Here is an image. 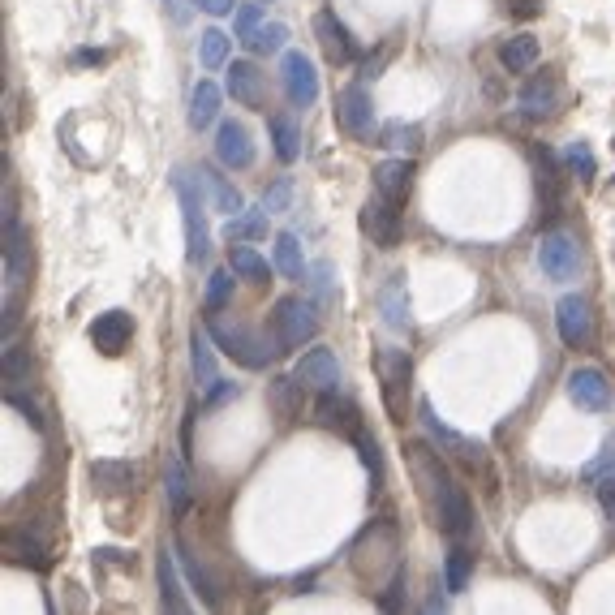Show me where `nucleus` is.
<instances>
[{
	"mask_svg": "<svg viewBox=\"0 0 615 615\" xmlns=\"http://www.w3.org/2000/svg\"><path fill=\"white\" fill-rule=\"evenodd\" d=\"M379 306H383V323L405 332L409 327V293H405V276H392L379 293Z\"/></svg>",
	"mask_w": 615,
	"mask_h": 615,
	"instance_id": "30",
	"label": "nucleus"
},
{
	"mask_svg": "<svg viewBox=\"0 0 615 615\" xmlns=\"http://www.w3.org/2000/svg\"><path fill=\"white\" fill-rule=\"evenodd\" d=\"M611 151H615V138H611Z\"/></svg>",
	"mask_w": 615,
	"mask_h": 615,
	"instance_id": "58",
	"label": "nucleus"
},
{
	"mask_svg": "<svg viewBox=\"0 0 615 615\" xmlns=\"http://www.w3.org/2000/svg\"><path fill=\"white\" fill-rule=\"evenodd\" d=\"M289 198H293V181L280 177V181L263 194V211H267V216H276V211H289Z\"/></svg>",
	"mask_w": 615,
	"mask_h": 615,
	"instance_id": "51",
	"label": "nucleus"
},
{
	"mask_svg": "<svg viewBox=\"0 0 615 615\" xmlns=\"http://www.w3.org/2000/svg\"><path fill=\"white\" fill-rule=\"evenodd\" d=\"M439 529L448 534L452 542H465L474 534V508H469V495L465 486H452L448 499H443V512H439Z\"/></svg>",
	"mask_w": 615,
	"mask_h": 615,
	"instance_id": "20",
	"label": "nucleus"
},
{
	"mask_svg": "<svg viewBox=\"0 0 615 615\" xmlns=\"http://www.w3.org/2000/svg\"><path fill=\"white\" fill-rule=\"evenodd\" d=\"M379 611L383 615H400V611H405V568H400L396 577L379 590Z\"/></svg>",
	"mask_w": 615,
	"mask_h": 615,
	"instance_id": "46",
	"label": "nucleus"
},
{
	"mask_svg": "<svg viewBox=\"0 0 615 615\" xmlns=\"http://www.w3.org/2000/svg\"><path fill=\"white\" fill-rule=\"evenodd\" d=\"M302 388H306V383L297 375H276L267 383V400H271V409H276L280 422L302 418Z\"/></svg>",
	"mask_w": 615,
	"mask_h": 615,
	"instance_id": "26",
	"label": "nucleus"
},
{
	"mask_svg": "<svg viewBox=\"0 0 615 615\" xmlns=\"http://www.w3.org/2000/svg\"><path fill=\"white\" fill-rule=\"evenodd\" d=\"M353 443H357V456H362V465H366V474H370V486H383V452H379V439L375 435H366V426L353 435Z\"/></svg>",
	"mask_w": 615,
	"mask_h": 615,
	"instance_id": "40",
	"label": "nucleus"
},
{
	"mask_svg": "<svg viewBox=\"0 0 615 615\" xmlns=\"http://www.w3.org/2000/svg\"><path fill=\"white\" fill-rule=\"evenodd\" d=\"M26 276V233L18 224V211H13V203L5 207V284L13 289Z\"/></svg>",
	"mask_w": 615,
	"mask_h": 615,
	"instance_id": "23",
	"label": "nucleus"
},
{
	"mask_svg": "<svg viewBox=\"0 0 615 615\" xmlns=\"http://www.w3.org/2000/svg\"><path fill=\"white\" fill-rule=\"evenodd\" d=\"M263 26V9L259 5H237V18H233V31H237V39L246 44V39L254 35Z\"/></svg>",
	"mask_w": 615,
	"mask_h": 615,
	"instance_id": "50",
	"label": "nucleus"
},
{
	"mask_svg": "<svg viewBox=\"0 0 615 615\" xmlns=\"http://www.w3.org/2000/svg\"><path fill=\"white\" fill-rule=\"evenodd\" d=\"M177 555H181V568H185V577H190L194 594L203 598V607H207V611H220V603H224V598H220V590H224L220 577H211V568L198 560L190 547H177Z\"/></svg>",
	"mask_w": 615,
	"mask_h": 615,
	"instance_id": "22",
	"label": "nucleus"
},
{
	"mask_svg": "<svg viewBox=\"0 0 615 615\" xmlns=\"http://www.w3.org/2000/svg\"><path fill=\"white\" fill-rule=\"evenodd\" d=\"M216 160L224 168H250L254 164V142L250 130L241 121H224L220 134H216Z\"/></svg>",
	"mask_w": 615,
	"mask_h": 615,
	"instance_id": "18",
	"label": "nucleus"
},
{
	"mask_svg": "<svg viewBox=\"0 0 615 615\" xmlns=\"http://www.w3.org/2000/svg\"><path fill=\"white\" fill-rule=\"evenodd\" d=\"M400 534H396V525L388 517H379V521H370L362 534H357L353 542V551H349V564L353 572L362 581L370 585H379V581H392L396 572H400Z\"/></svg>",
	"mask_w": 615,
	"mask_h": 615,
	"instance_id": "1",
	"label": "nucleus"
},
{
	"mask_svg": "<svg viewBox=\"0 0 615 615\" xmlns=\"http://www.w3.org/2000/svg\"><path fill=\"white\" fill-rule=\"evenodd\" d=\"M207 336L216 340V345L233 357V362H241L246 370H263L271 357H280L284 345L280 340H271L267 332H250V327H241V323H228L220 319V314H211V323H207Z\"/></svg>",
	"mask_w": 615,
	"mask_h": 615,
	"instance_id": "3",
	"label": "nucleus"
},
{
	"mask_svg": "<svg viewBox=\"0 0 615 615\" xmlns=\"http://www.w3.org/2000/svg\"><path fill=\"white\" fill-rule=\"evenodd\" d=\"M228 267H233L241 280H254V284H263V280L271 276V267H267L263 254L250 250V246H237V241L228 246Z\"/></svg>",
	"mask_w": 615,
	"mask_h": 615,
	"instance_id": "35",
	"label": "nucleus"
},
{
	"mask_svg": "<svg viewBox=\"0 0 615 615\" xmlns=\"http://www.w3.org/2000/svg\"><path fill=\"white\" fill-rule=\"evenodd\" d=\"M228 95H233L241 108L263 112V74H259V65H250V61L228 65Z\"/></svg>",
	"mask_w": 615,
	"mask_h": 615,
	"instance_id": "21",
	"label": "nucleus"
},
{
	"mask_svg": "<svg viewBox=\"0 0 615 615\" xmlns=\"http://www.w3.org/2000/svg\"><path fill=\"white\" fill-rule=\"evenodd\" d=\"M598 504H603L607 521L615 525V474H611V478H603V482H598Z\"/></svg>",
	"mask_w": 615,
	"mask_h": 615,
	"instance_id": "54",
	"label": "nucleus"
},
{
	"mask_svg": "<svg viewBox=\"0 0 615 615\" xmlns=\"http://www.w3.org/2000/svg\"><path fill=\"white\" fill-rule=\"evenodd\" d=\"M534 61H538L534 35H508L504 44H499V65H504L508 74H525V69H534Z\"/></svg>",
	"mask_w": 615,
	"mask_h": 615,
	"instance_id": "29",
	"label": "nucleus"
},
{
	"mask_svg": "<svg viewBox=\"0 0 615 615\" xmlns=\"http://www.w3.org/2000/svg\"><path fill=\"white\" fill-rule=\"evenodd\" d=\"M555 327H560V340L568 349H585L594 340V314H590V302H585L581 293H568L560 297V306H555Z\"/></svg>",
	"mask_w": 615,
	"mask_h": 615,
	"instance_id": "9",
	"label": "nucleus"
},
{
	"mask_svg": "<svg viewBox=\"0 0 615 615\" xmlns=\"http://www.w3.org/2000/svg\"><path fill=\"white\" fill-rule=\"evenodd\" d=\"M418 418H422L426 435H431V443H435V448H439L443 456H452V461H461V465H469V469H482V465H486L482 443H478V439H469V435H461V431H452V426L435 413L431 400H418Z\"/></svg>",
	"mask_w": 615,
	"mask_h": 615,
	"instance_id": "5",
	"label": "nucleus"
},
{
	"mask_svg": "<svg viewBox=\"0 0 615 615\" xmlns=\"http://www.w3.org/2000/svg\"><path fill=\"white\" fill-rule=\"evenodd\" d=\"M314 39H319V48H323V56H327L332 65H353V61H357V44H353L349 26L340 22L332 9H319V13H314Z\"/></svg>",
	"mask_w": 615,
	"mask_h": 615,
	"instance_id": "13",
	"label": "nucleus"
},
{
	"mask_svg": "<svg viewBox=\"0 0 615 615\" xmlns=\"http://www.w3.org/2000/svg\"><path fill=\"white\" fill-rule=\"evenodd\" d=\"M379 366V383H383V405L400 422L405 418V396H409V379H413V366H409V353L405 349H379L375 357Z\"/></svg>",
	"mask_w": 615,
	"mask_h": 615,
	"instance_id": "7",
	"label": "nucleus"
},
{
	"mask_svg": "<svg viewBox=\"0 0 615 615\" xmlns=\"http://www.w3.org/2000/svg\"><path fill=\"white\" fill-rule=\"evenodd\" d=\"M469 577H474V555H469V547H456L448 551V564H443V585H448V594H465Z\"/></svg>",
	"mask_w": 615,
	"mask_h": 615,
	"instance_id": "36",
	"label": "nucleus"
},
{
	"mask_svg": "<svg viewBox=\"0 0 615 615\" xmlns=\"http://www.w3.org/2000/svg\"><path fill=\"white\" fill-rule=\"evenodd\" d=\"M276 267L289 280H306V259H302V246H297L293 233H280L276 237Z\"/></svg>",
	"mask_w": 615,
	"mask_h": 615,
	"instance_id": "39",
	"label": "nucleus"
},
{
	"mask_svg": "<svg viewBox=\"0 0 615 615\" xmlns=\"http://www.w3.org/2000/svg\"><path fill=\"white\" fill-rule=\"evenodd\" d=\"M26 383V349L5 345V388H22Z\"/></svg>",
	"mask_w": 615,
	"mask_h": 615,
	"instance_id": "48",
	"label": "nucleus"
},
{
	"mask_svg": "<svg viewBox=\"0 0 615 615\" xmlns=\"http://www.w3.org/2000/svg\"><path fill=\"white\" fill-rule=\"evenodd\" d=\"M5 405H9V409H18L22 418L35 426V431H44V413H39V405H35L31 396H22V388H5Z\"/></svg>",
	"mask_w": 615,
	"mask_h": 615,
	"instance_id": "47",
	"label": "nucleus"
},
{
	"mask_svg": "<svg viewBox=\"0 0 615 615\" xmlns=\"http://www.w3.org/2000/svg\"><path fill=\"white\" fill-rule=\"evenodd\" d=\"M409 474H413V486H418V499H422V508H426V517H431L439 525V512H443V499H448L452 491V474H448V465H443V452H435V443H409Z\"/></svg>",
	"mask_w": 615,
	"mask_h": 615,
	"instance_id": "2",
	"label": "nucleus"
},
{
	"mask_svg": "<svg viewBox=\"0 0 615 615\" xmlns=\"http://www.w3.org/2000/svg\"><path fill=\"white\" fill-rule=\"evenodd\" d=\"M284 39H289V26H284V22H263L259 31H254V35L246 39V48H250V52H259V56H271V52H280V48H284Z\"/></svg>",
	"mask_w": 615,
	"mask_h": 615,
	"instance_id": "43",
	"label": "nucleus"
},
{
	"mask_svg": "<svg viewBox=\"0 0 615 615\" xmlns=\"http://www.w3.org/2000/svg\"><path fill=\"white\" fill-rule=\"evenodd\" d=\"M190 366H194V379H198V388H216L220 383V370H216V353H211V336L203 332H194L190 336Z\"/></svg>",
	"mask_w": 615,
	"mask_h": 615,
	"instance_id": "31",
	"label": "nucleus"
},
{
	"mask_svg": "<svg viewBox=\"0 0 615 615\" xmlns=\"http://www.w3.org/2000/svg\"><path fill=\"white\" fill-rule=\"evenodd\" d=\"M87 336H91V345L104 353V357H117L125 353V345H130V336H134V319L125 310H104L99 319L87 327Z\"/></svg>",
	"mask_w": 615,
	"mask_h": 615,
	"instance_id": "15",
	"label": "nucleus"
},
{
	"mask_svg": "<svg viewBox=\"0 0 615 615\" xmlns=\"http://www.w3.org/2000/svg\"><path fill=\"white\" fill-rule=\"evenodd\" d=\"M164 491H168V504H173V517H185L190 512V474L177 456L164 461Z\"/></svg>",
	"mask_w": 615,
	"mask_h": 615,
	"instance_id": "32",
	"label": "nucleus"
},
{
	"mask_svg": "<svg viewBox=\"0 0 615 615\" xmlns=\"http://www.w3.org/2000/svg\"><path fill=\"white\" fill-rule=\"evenodd\" d=\"M293 375L306 383L310 392H336L340 388V366H336V353L332 349H310L302 362L293 366Z\"/></svg>",
	"mask_w": 615,
	"mask_h": 615,
	"instance_id": "16",
	"label": "nucleus"
},
{
	"mask_svg": "<svg viewBox=\"0 0 615 615\" xmlns=\"http://www.w3.org/2000/svg\"><path fill=\"white\" fill-rule=\"evenodd\" d=\"M560 108V82H555L551 74H542L534 78L529 87L521 91V112L529 121H542V117H551V112Z\"/></svg>",
	"mask_w": 615,
	"mask_h": 615,
	"instance_id": "25",
	"label": "nucleus"
},
{
	"mask_svg": "<svg viewBox=\"0 0 615 615\" xmlns=\"http://www.w3.org/2000/svg\"><path fill=\"white\" fill-rule=\"evenodd\" d=\"M198 61H203V69H220L228 61V35L216 31V26L198 35Z\"/></svg>",
	"mask_w": 615,
	"mask_h": 615,
	"instance_id": "42",
	"label": "nucleus"
},
{
	"mask_svg": "<svg viewBox=\"0 0 615 615\" xmlns=\"http://www.w3.org/2000/svg\"><path fill=\"white\" fill-rule=\"evenodd\" d=\"M336 121L345 125L357 142L375 138V104H370L366 87H345L336 95Z\"/></svg>",
	"mask_w": 615,
	"mask_h": 615,
	"instance_id": "12",
	"label": "nucleus"
},
{
	"mask_svg": "<svg viewBox=\"0 0 615 615\" xmlns=\"http://www.w3.org/2000/svg\"><path fill=\"white\" fill-rule=\"evenodd\" d=\"M375 190L383 198H392V203H405L413 190V160H405V155L400 160H383L375 168Z\"/></svg>",
	"mask_w": 615,
	"mask_h": 615,
	"instance_id": "24",
	"label": "nucleus"
},
{
	"mask_svg": "<svg viewBox=\"0 0 615 615\" xmlns=\"http://www.w3.org/2000/svg\"><path fill=\"white\" fill-rule=\"evenodd\" d=\"M564 160H568V173L577 177V181H590L598 173V164H594V151H590V142H568V151H564Z\"/></svg>",
	"mask_w": 615,
	"mask_h": 615,
	"instance_id": "44",
	"label": "nucleus"
},
{
	"mask_svg": "<svg viewBox=\"0 0 615 615\" xmlns=\"http://www.w3.org/2000/svg\"><path fill=\"white\" fill-rule=\"evenodd\" d=\"M280 78H284V95H289V104L310 108L314 99H319V74H314L306 52H284Z\"/></svg>",
	"mask_w": 615,
	"mask_h": 615,
	"instance_id": "14",
	"label": "nucleus"
},
{
	"mask_svg": "<svg viewBox=\"0 0 615 615\" xmlns=\"http://www.w3.org/2000/svg\"><path fill=\"white\" fill-rule=\"evenodd\" d=\"M306 276H310V289H314V297L327 306L336 297V289H332V263H314V267H306Z\"/></svg>",
	"mask_w": 615,
	"mask_h": 615,
	"instance_id": "49",
	"label": "nucleus"
},
{
	"mask_svg": "<svg viewBox=\"0 0 615 615\" xmlns=\"http://www.w3.org/2000/svg\"><path fill=\"white\" fill-rule=\"evenodd\" d=\"M237 0H198V9L211 13V18H224V13H233Z\"/></svg>",
	"mask_w": 615,
	"mask_h": 615,
	"instance_id": "56",
	"label": "nucleus"
},
{
	"mask_svg": "<svg viewBox=\"0 0 615 615\" xmlns=\"http://www.w3.org/2000/svg\"><path fill=\"white\" fill-rule=\"evenodd\" d=\"M5 555H9V564H26V568H35V572H48V547L39 538L31 534H5Z\"/></svg>",
	"mask_w": 615,
	"mask_h": 615,
	"instance_id": "28",
	"label": "nucleus"
},
{
	"mask_svg": "<svg viewBox=\"0 0 615 615\" xmlns=\"http://www.w3.org/2000/svg\"><path fill=\"white\" fill-rule=\"evenodd\" d=\"M538 207H542V216L555 220L560 216V207H564V177H560V164H555V155L542 147L538 155Z\"/></svg>",
	"mask_w": 615,
	"mask_h": 615,
	"instance_id": "19",
	"label": "nucleus"
},
{
	"mask_svg": "<svg viewBox=\"0 0 615 615\" xmlns=\"http://www.w3.org/2000/svg\"><path fill=\"white\" fill-rule=\"evenodd\" d=\"M508 9L517 13V18H538V13H542V0H508Z\"/></svg>",
	"mask_w": 615,
	"mask_h": 615,
	"instance_id": "55",
	"label": "nucleus"
},
{
	"mask_svg": "<svg viewBox=\"0 0 615 615\" xmlns=\"http://www.w3.org/2000/svg\"><path fill=\"white\" fill-rule=\"evenodd\" d=\"M422 615H443V607H439V594L426 598V611H422Z\"/></svg>",
	"mask_w": 615,
	"mask_h": 615,
	"instance_id": "57",
	"label": "nucleus"
},
{
	"mask_svg": "<svg viewBox=\"0 0 615 615\" xmlns=\"http://www.w3.org/2000/svg\"><path fill=\"white\" fill-rule=\"evenodd\" d=\"M224 237H228V241H241V237H267V211H241V216H228Z\"/></svg>",
	"mask_w": 615,
	"mask_h": 615,
	"instance_id": "41",
	"label": "nucleus"
},
{
	"mask_svg": "<svg viewBox=\"0 0 615 615\" xmlns=\"http://www.w3.org/2000/svg\"><path fill=\"white\" fill-rule=\"evenodd\" d=\"M138 478V465L134 461H95L91 465V482L99 495H125Z\"/></svg>",
	"mask_w": 615,
	"mask_h": 615,
	"instance_id": "27",
	"label": "nucleus"
},
{
	"mask_svg": "<svg viewBox=\"0 0 615 615\" xmlns=\"http://www.w3.org/2000/svg\"><path fill=\"white\" fill-rule=\"evenodd\" d=\"M362 233L375 241L379 250H396L400 246V203L392 198L375 194L370 203L362 207Z\"/></svg>",
	"mask_w": 615,
	"mask_h": 615,
	"instance_id": "11",
	"label": "nucleus"
},
{
	"mask_svg": "<svg viewBox=\"0 0 615 615\" xmlns=\"http://www.w3.org/2000/svg\"><path fill=\"white\" fill-rule=\"evenodd\" d=\"M314 418H319L323 431H340V435H349V439L362 431V413H357L353 400L340 396V392H323L319 405H314Z\"/></svg>",
	"mask_w": 615,
	"mask_h": 615,
	"instance_id": "17",
	"label": "nucleus"
},
{
	"mask_svg": "<svg viewBox=\"0 0 615 615\" xmlns=\"http://www.w3.org/2000/svg\"><path fill=\"white\" fill-rule=\"evenodd\" d=\"M91 560H95V564H104V568H134V551L95 547V551H91Z\"/></svg>",
	"mask_w": 615,
	"mask_h": 615,
	"instance_id": "52",
	"label": "nucleus"
},
{
	"mask_svg": "<svg viewBox=\"0 0 615 615\" xmlns=\"http://www.w3.org/2000/svg\"><path fill=\"white\" fill-rule=\"evenodd\" d=\"M237 396H241L237 383H216L211 396H207V409H220V405H228V400H237Z\"/></svg>",
	"mask_w": 615,
	"mask_h": 615,
	"instance_id": "53",
	"label": "nucleus"
},
{
	"mask_svg": "<svg viewBox=\"0 0 615 615\" xmlns=\"http://www.w3.org/2000/svg\"><path fill=\"white\" fill-rule=\"evenodd\" d=\"M271 142H276L280 164H293L302 155V134H297V125L289 117H271Z\"/></svg>",
	"mask_w": 615,
	"mask_h": 615,
	"instance_id": "38",
	"label": "nucleus"
},
{
	"mask_svg": "<svg viewBox=\"0 0 615 615\" xmlns=\"http://www.w3.org/2000/svg\"><path fill=\"white\" fill-rule=\"evenodd\" d=\"M198 177H203V185H207V194H211V203H216V211H224V216H241V211H246L241 194L216 173V168H198Z\"/></svg>",
	"mask_w": 615,
	"mask_h": 615,
	"instance_id": "34",
	"label": "nucleus"
},
{
	"mask_svg": "<svg viewBox=\"0 0 615 615\" xmlns=\"http://www.w3.org/2000/svg\"><path fill=\"white\" fill-rule=\"evenodd\" d=\"M379 147L413 155V151L422 147V125H405V121H392V125H383V130H379Z\"/></svg>",
	"mask_w": 615,
	"mask_h": 615,
	"instance_id": "37",
	"label": "nucleus"
},
{
	"mask_svg": "<svg viewBox=\"0 0 615 615\" xmlns=\"http://www.w3.org/2000/svg\"><path fill=\"white\" fill-rule=\"evenodd\" d=\"M538 267L547 271V280H577L581 271V250L568 233H547L538 241Z\"/></svg>",
	"mask_w": 615,
	"mask_h": 615,
	"instance_id": "8",
	"label": "nucleus"
},
{
	"mask_svg": "<svg viewBox=\"0 0 615 615\" xmlns=\"http://www.w3.org/2000/svg\"><path fill=\"white\" fill-rule=\"evenodd\" d=\"M564 388H568V400H572V405H577V409H590V413H607L611 400H615V396H611V383H607V375H603L598 366H577V370L568 375Z\"/></svg>",
	"mask_w": 615,
	"mask_h": 615,
	"instance_id": "10",
	"label": "nucleus"
},
{
	"mask_svg": "<svg viewBox=\"0 0 615 615\" xmlns=\"http://www.w3.org/2000/svg\"><path fill=\"white\" fill-rule=\"evenodd\" d=\"M220 99L224 95H220L216 82H198L194 99H190V125H194V130H207V125L220 117Z\"/></svg>",
	"mask_w": 615,
	"mask_h": 615,
	"instance_id": "33",
	"label": "nucleus"
},
{
	"mask_svg": "<svg viewBox=\"0 0 615 615\" xmlns=\"http://www.w3.org/2000/svg\"><path fill=\"white\" fill-rule=\"evenodd\" d=\"M314 336H319V314H314V306L302 302V297H280L276 302V340L284 345V353L310 345Z\"/></svg>",
	"mask_w": 615,
	"mask_h": 615,
	"instance_id": "6",
	"label": "nucleus"
},
{
	"mask_svg": "<svg viewBox=\"0 0 615 615\" xmlns=\"http://www.w3.org/2000/svg\"><path fill=\"white\" fill-rule=\"evenodd\" d=\"M233 276L237 271H216V276L207 280V310L220 314L228 302H233Z\"/></svg>",
	"mask_w": 615,
	"mask_h": 615,
	"instance_id": "45",
	"label": "nucleus"
},
{
	"mask_svg": "<svg viewBox=\"0 0 615 615\" xmlns=\"http://www.w3.org/2000/svg\"><path fill=\"white\" fill-rule=\"evenodd\" d=\"M173 190L181 198V220H185V259L190 263H207L211 254V233H207V211H203V177H190L185 168L173 173Z\"/></svg>",
	"mask_w": 615,
	"mask_h": 615,
	"instance_id": "4",
	"label": "nucleus"
}]
</instances>
